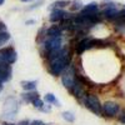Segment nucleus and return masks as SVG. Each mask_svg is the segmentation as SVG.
Here are the masks:
<instances>
[{
	"mask_svg": "<svg viewBox=\"0 0 125 125\" xmlns=\"http://www.w3.org/2000/svg\"><path fill=\"white\" fill-rule=\"evenodd\" d=\"M46 59L48 70L54 76H60L61 73L71 64V54L68 46H62L59 51L50 54Z\"/></svg>",
	"mask_w": 125,
	"mask_h": 125,
	"instance_id": "obj_1",
	"label": "nucleus"
},
{
	"mask_svg": "<svg viewBox=\"0 0 125 125\" xmlns=\"http://www.w3.org/2000/svg\"><path fill=\"white\" fill-rule=\"evenodd\" d=\"M19 111V101L14 96H9L4 101V106H3V114L1 118L4 120H13L16 118Z\"/></svg>",
	"mask_w": 125,
	"mask_h": 125,
	"instance_id": "obj_2",
	"label": "nucleus"
},
{
	"mask_svg": "<svg viewBox=\"0 0 125 125\" xmlns=\"http://www.w3.org/2000/svg\"><path fill=\"white\" fill-rule=\"evenodd\" d=\"M62 46V36L56 38H48L43 41V56L48 58L50 54L59 51Z\"/></svg>",
	"mask_w": 125,
	"mask_h": 125,
	"instance_id": "obj_3",
	"label": "nucleus"
},
{
	"mask_svg": "<svg viewBox=\"0 0 125 125\" xmlns=\"http://www.w3.org/2000/svg\"><path fill=\"white\" fill-rule=\"evenodd\" d=\"M78 80V75H76V70L74 64H70L64 71L61 73V81H62V85H64L68 90H70L74 84Z\"/></svg>",
	"mask_w": 125,
	"mask_h": 125,
	"instance_id": "obj_4",
	"label": "nucleus"
},
{
	"mask_svg": "<svg viewBox=\"0 0 125 125\" xmlns=\"http://www.w3.org/2000/svg\"><path fill=\"white\" fill-rule=\"evenodd\" d=\"M83 103H84V105L94 114H96V115H101L103 114V109H101V104L98 99L96 95H94V94H86L84 100H83Z\"/></svg>",
	"mask_w": 125,
	"mask_h": 125,
	"instance_id": "obj_5",
	"label": "nucleus"
},
{
	"mask_svg": "<svg viewBox=\"0 0 125 125\" xmlns=\"http://www.w3.org/2000/svg\"><path fill=\"white\" fill-rule=\"evenodd\" d=\"M18 54L13 46H8L0 49V64H9L11 65L16 61Z\"/></svg>",
	"mask_w": 125,
	"mask_h": 125,
	"instance_id": "obj_6",
	"label": "nucleus"
},
{
	"mask_svg": "<svg viewBox=\"0 0 125 125\" xmlns=\"http://www.w3.org/2000/svg\"><path fill=\"white\" fill-rule=\"evenodd\" d=\"M101 109H103V113L105 114L106 116H114L120 111V108L116 103L114 101H106L101 105Z\"/></svg>",
	"mask_w": 125,
	"mask_h": 125,
	"instance_id": "obj_7",
	"label": "nucleus"
},
{
	"mask_svg": "<svg viewBox=\"0 0 125 125\" xmlns=\"http://www.w3.org/2000/svg\"><path fill=\"white\" fill-rule=\"evenodd\" d=\"M11 65L9 64H0V85H3L4 83L9 81L11 79Z\"/></svg>",
	"mask_w": 125,
	"mask_h": 125,
	"instance_id": "obj_8",
	"label": "nucleus"
},
{
	"mask_svg": "<svg viewBox=\"0 0 125 125\" xmlns=\"http://www.w3.org/2000/svg\"><path fill=\"white\" fill-rule=\"evenodd\" d=\"M66 18H69V13L64 11L62 9H54L49 16V20L51 23H60Z\"/></svg>",
	"mask_w": 125,
	"mask_h": 125,
	"instance_id": "obj_9",
	"label": "nucleus"
},
{
	"mask_svg": "<svg viewBox=\"0 0 125 125\" xmlns=\"http://www.w3.org/2000/svg\"><path fill=\"white\" fill-rule=\"evenodd\" d=\"M90 49V38H84L79 40L75 45V53L76 55H81L83 53H85L86 50Z\"/></svg>",
	"mask_w": 125,
	"mask_h": 125,
	"instance_id": "obj_10",
	"label": "nucleus"
},
{
	"mask_svg": "<svg viewBox=\"0 0 125 125\" xmlns=\"http://www.w3.org/2000/svg\"><path fill=\"white\" fill-rule=\"evenodd\" d=\"M45 35L48 38H56V36H62V29L60 26H56V25H51Z\"/></svg>",
	"mask_w": 125,
	"mask_h": 125,
	"instance_id": "obj_11",
	"label": "nucleus"
},
{
	"mask_svg": "<svg viewBox=\"0 0 125 125\" xmlns=\"http://www.w3.org/2000/svg\"><path fill=\"white\" fill-rule=\"evenodd\" d=\"M38 98H39V94H38L35 90L21 94V99H23L25 103H29V104H31V103H33L35 99H38Z\"/></svg>",
	"mask_w": 125,
	"mask_h": 125,
	"instance_id": "obj_12",
	"label": "nucleus"
},
{
	"mask_svg": "<svg viewBox=\"0 0 125 125\" xmlns=\"http://www.w3.org/2000/svg\"><path fill=\"white\" fill-rule=\"evenodd\" d=\"M81 13H89V14H94V13H99V6L96 3H90L85 6H83Z\"/></svg>",
	"mask_w": 125,
	"mask_h": 125,
	"instance_id": "obj_13",
	"label": "nucleus"
},
{
	"mask_svg": "<svg viewBox=\"0 0 125 125\" xmlns=\"http://www.w3.org/2000/svg\"><path fill=\"white\" fill-rule=\"evenodd\" d=\"M38 85V81L33 80V81H21V88L26 91H33L36 89Z\"/></svg>",
	"mask_w": 125,
	"mask_h": 125,
	"instance_id": "obj_14",
	"label": "nucleus"
},
{
	"mask_svg": "<svg viewBox=\"0 0 125 125\" xmlns=\"http://www.w3.org/2000/svg\"><path fill=\"white\" fill-rule=\"evenodd\" d=\"M44 100L48 103V104H50V105H51V104H53V105H55V106H60V103H59V100L55 98V95H54V94H46V95H45V98H44Z\"/></svg>",
	"mask_w": 125,
	"mask_h": 125,
	"instance_id": "obj_15",
	"label": "nucleus"
},
{
	"mask_svg": "<svg viewBox=\"0 0 125 125\" xmlns=\"http://www.w3.org/2000/svg\"><path fill=\"white\" fill-rule=\"evenodd\" d=\"M9 39H10V34L8 33L6 30L0 31V46H1L3 44H5L6 41H9Z\"/></svg>",
	"mask_w": 125,
	"mask_h": 125,
	"instance_id": "obj_16",
	"label": "nucleus"
},
{
	"mask_svg": "<svg viewBox=\"0 0 125 125\" xmlns=\"http://www.w3.org/2000/svg\"><path fill=\"white\" fill-rule=\"evenodd\" d=\"M66 5H69L68 0H59V1H55L53 5H51V8H53V10H54V9H62V8H65ZM51 8H50V9H51Z\"/></svg>",
	"mask_w": 125,
	"mask_h": 125,
	"instance_id": "obj_17",
	"label": "nucleus"
},
{
	"mask_svg": "<svg viewBox=\"0 0 125 125\" xmlns=\"http://www.w3.org/2000/svg\"><path fill=\"white\" fill-rule=\"evenodd\" d=\"M61 116L64 118L66 121H69V123H73V121L75 120V115L71 111H64V113L61 114Z\"/></svg>",
	"mask_w": 125,
	"mask_h": 125,
	"instance_id": "obj_18",
	"label": "nucleus"
},
{
	"mask_svg": "<svg viewBox=\"0 0 125 125\" xmlns=\"http://www.w3.org/2000/svg\"><path fill=\"white\" fill-rule=\"evenodd\" d=\"M71 9L73 10H81L83 9V4L80 0H74V1L71 3Z\"/></svg>",
	"mask_w": 125,
	"mask_h": 125,
	"instance_id": "obj_19",
	"label": "nucleus"
},
{
	"mask_svg": "<svg viewBox=\"0 0 125 125\" xmlns=\"http://www.w3.org/2000/svg\"><path fill=\"white\" fill-rule=\"evenodd\" d=\"M30 125H46V124L41 120H33V121H30Z\"/></svg>",
	"mask_w": 125,
	"mask_h": 125,
	"instance_id": "obj_20",
	"label": "nucleus"
},
{
	"mask_svg": "<svg viewBox=\"0 0 125 125\" xmlns=\"http://www.w3.org/2000/svg\"><path fill=\"white\" fill-rule=\"evenodd\" d=\"M119 121H120V123H123V124H125V110H123L121 115L119 116Z\"/></svg>",
	"mask_w": 125,
	"mask_h": 125,
	"instance_id": "obj_21",
	"label": "nucleus"
},
{
	"mask_svg": "<svg viewBox=\"0 0 125 125\" xmlns=\"http://www.w3.org/2000/svg\"><path fill=\"white\" fill-rule=\"evenodd\" d=\"M1 30H6V29H5V25H4V23H1V21H0V31H1Z\"/></svg>",
	"mask_w": 125,
	"mask_h": 125,
	"instance_id": "obj_22",
	"label": "nucleus"
},
{
	"mask_svg": "<svg viewBox=\"0 0 125 125\" xmlns=\"http://www.w3.org/2000/svg\"><path fill=\"white\" fill-rule=\"evenodd\" d=\"M35 23V20H28V21H26V24L29 25V24H34Z\"/></svg>",
	"mask_w": 125,
	"mask_h": 125,
	"instance_id": "obj_23",
	"label": "nucleus"
},
{
	"mask_svg": "<svg viewBox=\"0 0 125 125\" xmlns=\"http://www.w3.org/2000/svg\"><path fill=\"white\" fill-rule=\"evenodd\" d=\"M4 1H5V0H0V5H1V4H4Z\"/></svg>",
	"mask_w": 125,
	"mask_h": 125,
	"instance_id": "obj_24",
	"label": "nucleus"
},
{
	"mask_svg": "<svg viewBox=\"0 0 125 125\" xmlns=\"http://www.w3.org/2000/svg\"><path fill=\"white\" fill-rule=\"evenodd\" d=\"M4 125H15V124H11V123H8V124H4Z\"/></svg>",
	"mask_w": 125,
	"mask_h": 125,
	"instance_id": "obj_25",
	"label": "nucleus"
},
{
	"mask_svg": "<svg viewBox=\"0 0 125 125\" xmlns=\"http://www.w3.org/2000/svg\"><path fill=\"white\" fill-rule=\"evenodd\" d=\"M21 1H24V3H26V1H30V0H21Z\"/></svg>",
	"mask_w": 125,
	"mask_h": 125,
	"instance_id": "obj_26",
	"label": "nucleus"
},
{
	"mask_svg": "<svg viewBox=\"0 0 125 125\" xmlns=\"http://www.w3.org/2000/svg\"><path fill=\"white\" fill-rule=\"evenodd\" d=\"M3 90V85H0V91H1Z\"/></svg>",
	"mask_w": 125,
	"mask_h": 125,
	"instance_id": "obj_27",
	"label": "nucleus"
}]
</instances>
